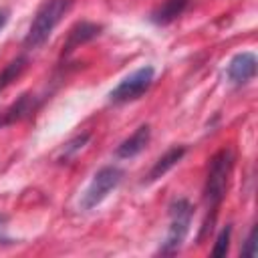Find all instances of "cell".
Segmentation results:
<instances>
[{
    "label": "cell",
    "mask_w": 258,
    "mask_h": 258,
    "mask_svg": "<svg viewBox=\"0 0 258 258\" xmlns=\"http://www.w3.org/2000/svg\"><path fill=\"white\" fill-rule=\"evenodd\" d=\"M26 64H28V58H26V56H18V58H14L12 62H8V64L4 67V71L0 73V91H4L12 81L18 79V77L24 73Z\"/></svg>",
    "instance_id": "cell-11"
},
{
    "label": "cell",
    "mask_w": 258,
    "mask_h": 258,
    "mask_svg": "<svg viewBox=\"0 0 258 258\" xmlns=\"http://www.w3.org/2000/svg\"><path fill=\"white\" fill-rule=\"evenodd\" d=\"M230 234H232V226H226V228L218 234L216 244H214V248H212V256L220 258V256H226V254H228V248H230Z\"/></svg>",
    "instance_id": "cell-12"
},
{
    "label": "cell",
    "mask_w": 258,
    "mask_h": 258,
    "mask_svg": "<svg viewBox=\"0 0 258 258\" xmlns=\"http://www.w3.org/2000/svg\"><path fill=\"white\" fill-rule=\"evenodd\" d=\"M8 16H10V10H8V8H0V30L6 26Z\"/></svg>",
    "instance_id": "cell-15"
},
{
    "label": "cell",
    "mask_w": 258,
    "mask_h": 258,
    "mask_svg": "<svg viewBox=\"0 0 258 258\" xmlns=\"http://www.w3.org/2000/svg\"><path fill=\"white\" fill-rule=\"evenodd\" d=\"M256 64H258V60H256L254 52H250V50L238 52L228 62V69H226L228 79L234 85H246L256 77Z\"/></svg>",
    "instance_id": "cell-6"
},
{
    "label": "cell",
    "mask_w": 258,
    "mask_h": 258,
    "mask_svg": "<svg viewBox=\"0 0 258 258\" xmlns=\"http://www.w3.org/2000/svg\"><path fill=\"white\" fill-rule=\"evenodd\" d=\"M99 32H101V26L95 24V22H79V24H75L67 34V40L62 44V54H69L75 48H79L81 44L93 40L95 36H99Z\"/></svg>",
    "instance_id": "cell-8"
},
{
    "label": "cell",
    "mask_w": 258,
    "mask_h": 258,
    "mask_svg": "<svg viewBox=\"0 0 258 258\" xmlns=\"http://www.w3.org/2000/svg\"><path fill=\"white\" fill-rule=\"evenodd\" d=\"M189 0H161L153 10H151V22L159 24V26H165V24H171L173 20H177L183 10L187 8Z\"/></svg>",
    "instance_id": "cell-9"
},
{
    "label": "cell",
    "mask_w": 258,
    "mask_h": 258,
    "mask_svg": "<svg viewBox=\"0 0 258 258\" xmlns=\"http://www.w3.org/2000/svg\"><path fill=\"white\" fill-rule=\"evenodd\" d=\"M183 155H185V147H181V145L167 149V151H165V153H163V155L153 163V167L149 169V173H147V177L143 179V183H151V181L159 179L161 175H165L171 167H175V165H177V161H179Z\"/></svg>",
    "instance_id": "cell-10"
},
{
    "label": "cell",
    "mask_w": 258,
    "mask_h": 258,
    "mask_svg": "<svg viewBox=\"0 0 258 258\" xmlns=\"http://www.w3.org/2000/svg\"><path fill=\"white\" fill-rule=\"evenodd\" d=\"M2 230H4V218H0V240H4V234H2Z\"/></svg>",
    "instance_id": "cell-17"
},
{
    "label": "cell",
    "mask_w": 258,
    "mask_h": 258,
    "mask_svg": "<svg viewBox=\"0 0 258 258\" xmlns=\"http://www.w3.org/2000/svg\"><path fill=\"white\" fill-rule=\"evenodd\" d=\"M153 77H155V69L151 64L139 67L137 71H133L131 75H127L111 93H109V101L113 105H123V103H131L135 99H139L143 93L149 91V87L153 85Z\"/></svg>",
    "instance_id": "cell-4"
},
{
    "label": "cell",
    "mask_w": 258,
    "mask_h": 258,
    "mask_svg": "<svg viewBox=\"0 0 258 258\" xmlns=\"http://www.w3.org/2000/svg\"><path fill=\"white\" fill-rule=\"evenodd\" d=\"M121 179H123V169H119L115 165L101 167L93 175V179H91V183L83 196V202H81L83 210H93L95 206H99L121 183Z\"/></svg>",
    "instance_id": "cell-5"
},
{
    "label": "cell",
    "mask_w": 258,
    "mask_h": 258,
    "mask_svg": "<svg viewBox=\"0 0 258 258\" xmlns=\"http://www.w3.org/2000/svg\"><path fill=\"white\" fill-rule=\"evenodd\" d=\"M191 218H194V206L187 200L179 198L169 206V230L159 248V254H163V256L175 254L181 248V244L189 232Z\"/></svg>",
    "instance_id": "cell-3"
},
{
    "label": "cell",
    "mask_w": 258,
    "mask_h": 258,
    "mask_svg": "<svg viewBox=\"0 0 258 258\" xmlns=\"http://www.w3.org/2000/svg\"><path fill=\"white\" fill-rule=\"evenodd\" d=\"M87 139H89V133H83V135H79L77 139H73L69 145H64V157H69L71 153H75V151H79L85 143H87Z\"/></svg>",
    "instance_id": "cell-14"
},
{
    "label": "cell",
    "mask_w": 258,
    "mask_h": 258,
    "mask_svg": "<svg viewBox=\"0 0 258 258\" xmlns=\"http://www.w3.org/2000/svg\"><path fill=\"white\" fill-rule=\"evenodd\" d=\"M73 0H46L34 14L26 38H24V48L34 50L38 46H42L48 36L52 34V30L58 26V22L62 20V16L71 10Z\"/></svg>",
    "instance_id": "cell-2"
},
{
    "label": "cell",
    "mask_w": 258,
    "mask_h": 258,
    "mask_svg": "<svg viewBox=\"0 0 258 258\" xmlns=\"http://www.w3.org/2000/svg\"><path fill=\"white\" fill-rule=\"evenodd\" d=\"M234 149L232 147H222L212 159H210V165H208V175H206V183H204V204H206V220H204V226H202V234H200V240L212 232L214 228V222H216V216H218V208L222 204V200L226 198V191H228V183H230V175H232V169H234Z\"/></svg>",
    "instance_id": "cell-1"
},
{
    "label": "cell",
    "mask_w": 258,
    "mask_h": 258,
    "mask_svg": "<svg viewBox=\"0 0 258 258\" xmlns=\"http://www.w3.org/2000/svg\"><path fill=\"white\" fill-rule=\"evenodd\" d=\"M242 256H248V258H254L256 256V228L250 230L244 246H242Z\"/></svg>",
    "instance_id": "cell-13"
},
{
    "label": "cell",
    "mask_w": 258,
    "mask_h": 258,
    "mask_svg": "<svg viewBox=\"0 0 258 258\" xmlns=\"http://www.w3.org/2000/svg\"><path fill=\"white\" fill-rule=\"evenodd\" d=\"M10 121H8V117H6V111L4 113H0V127H4V125H8Z\"/></svg>",
    "instance_id": "cell-16"
},
{
    "label": "cell",
    "mask_w": 258,
    "mask_h": 258,
    "mask_svg": "<svg viewBox=\"0 0 258 258\" xmlns=\"http://www.w3.org/2000/svg\"><path fill=\"white\" fill-rule=\"evenodd\" d=\"M149 137H151V129H149V125H141V127H137L125 141H121V145L115 149V155H117L119 159H131V157L139 155V153L147 147Z\"/></svg>",
    "instance_id": "cell-7"
}]
</instances>
